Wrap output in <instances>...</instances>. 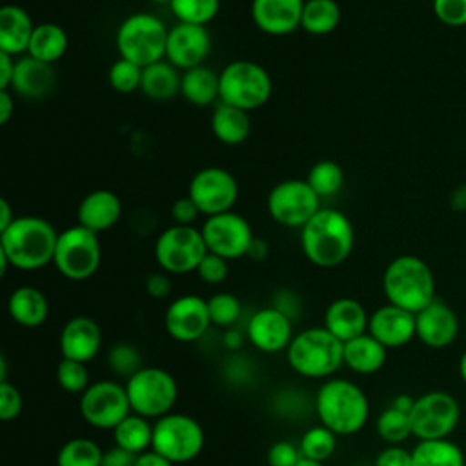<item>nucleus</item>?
Masks as SVG:
<instances>
[{
  "label": "nucleus",
  "instance_id": "1",
  "mask_svg": "<svg viewBox=\"0 0 466 466\" xmlns=\"http://www.w3.org/2000/svg\"><path fill=\"white\" fill-rule=\"evenodd\" d=\"M355 231L351 220L339 209L320 208L300 228L304 257L319 268L340 266L353 251Z\"/></svg>",
  "mask_w": 466,
  "mask_h": 466
},
{
  "label": "nucleus",
  "instance_id": "2",
  "mask_svg": "<svg viewBox=\"0 0 466 466\" xmlns=\"http://www.w3.org/2000/svg\"><path fill=\"white\" fill-rule=\"evenodd\" d=\"M58 233L42 217H16L0 231V251L11 266L22 271H35L53 262Z\"/></svg>",
  "mask_w": 466,
  "mask_h": 466
},
{
  "label": "nucleus",
  "instance_id": "3",
  "mask_svg": "<svg viewBox=\"0 0 466 466\" xmlns=\"http://www.w3.org/2000/svg\"><path fill=\"white\" fill-rule=\"evenodd\" d=\"M315 411L320 424L337 435L360 431L370 417V402L360 386L348 379H328L315 395Z\"/></svg>",
  "mask_w": 466,
  "mask_h": 466
},
{
  "label": "nucleus",
  "instance_id": "4",
  "mask_svg": "<svg viewBox=\"0 0 466 466\" xmlns=\"http://www.w3.org/2000/svg\"><path fill=\"white\" fill-rule=\"evenodd\" d=\"M382 289L390 304L419 313L435 297L431 268L415 255H399L384 269Z\"/></svg>",
  "mask_w": 466,
  "mask_h": 466
},
{
  "label": "nucleus",
  "instance_id": "5",
  "mask_svg": "<svg viewBox=\"0 0 466 466\" xmlns=\"http://www.w3.org/2000/svg\"><path fill=\"white\" fill-rule=\"evenodd\" d=\"M289 368L306 379H328L344 364V342L324 326L293 335L288 350Z\"/></svg>",
  "mask_w": 466,
  "mask_h": 466
},
{
  "label": "nucleus",
  "instance_id": "6",
  "mask_svg": "<svg viewBox=\"0 0 466 466\" xmlns=\"http://www.w3.org/2000/svg\"><path fill=\"white\" fill-rule=\"evenodd\" d=\"M167 27L151 13H133L126 16L115 33L118 56L146 67L166 58Z\"/></svg>",
  "mask_w": 466,
  "mask_h": 466
},
{
  "label": "nucleus",
  "instance_id": "7",
  "mask_svg": "<svg viewBox=\"0 0 466 466\" xmlns=\"http://www.w3.org/2000/svg\"><path fill=\"white\" fill-rule=\"evenodd\" d=\"M271 91L269 73L253 60H233L218 73V100L248 113L262 107Z\"/></svg>",
  "mask_w": 466,
  "mask_h": 466
},
{
  "label": "nucleus",
  "instance_id": "8",
  "mask_svg": "<svg viewBox=\"0 0 466 466\" xmlns=\"http://www.w3.org/2000/svg\"><path fill=\"white\" fill-rule=\"evenodd\" d=\"M102 260L98 233L76 224L58 233L53 264L67 280H86L96 273Z\"/></svg>",
  "mask_w": 466,
  "mask_h": 466
},
{
  "label": "nucleus",
  "instance_id": "9",
  "mask_svg": "<svg viewBox=\"0 0 466 466\" xmlns=\"http://www.w3.org/2000/svg\"><path fill=\"white\" fill-rule=\"evenodd\" d=\"M131 411L146 419H160L171 413L178 397L175 377L157 366H144L126 380Z\"/></svg>",
  "mask_w": 466,
  "mask_h": 466
},
{
  "label": "nucleus",
  "instance_id": "10",
  "mask_svg": "<svg viewBox=\"0 0 466 466\" xmlns=\"http://www.w3.org/2000/svg\"><path fill=\"white\" fill-rule=\"evenodd\" d=\"M204 448L200 422L186 413H167L153 424L151 450L173 464L189 462Z\"/></svg>",
  "mask_w": 466,
  "mask_h": 466
},
{
  "label": "nucleus",
  "instance_id": "11",
  "mask_svg": "<svg viewBox=\"0 0 466 466\" xmlns=\"http://www.w3.org/2000/svg\"><path fill=\"white\" fill-rule=\"evenodd\" d=\"M208 248L202 231L195 226H169L155 240L153 255L162 271L169 275H186L197 271Z\"/></svg>",
  "mask_w": 466,
  "mask_h": 466
},
{
  "label": "nucleus",
  "instance_id": "12",
  "mask_svg": "<svg viewBox=\"0 0 466 466\" xmlns=\"http://www.w3.org/2000/svg\"><path fill=\"white\" fill-rule=\"evenodd\" d=\"M410 420L413 437L419 441L448 439L461 420L459 400L442 390L426 391L415 399Z\"/></svg>",
  "mask_w": 466,
  "mask_h": 466
},
{
  "label": "nucleus",
  "instance_id": "13",
  "mask_svg": "<svg viewBox=\"0 0 466 466\" xmlns=\"http://www.w3.org/2000/svg\"><path fill=\"white\" fill-rule=\"evenodd\" d=\"M266 208L277 224L302 228L320 209V198L306 178H286L271 187Z\"/></svg>",
  "mask_w": 466,
  "mask_h": 466
},
{
  "label": "nucleus",
  "instance_id": "14",
  "mask_svg": "<svg viewBox=\"0 0 466 466\" xmlns=\"http://www.w3.org/2000/svg\"><path fill=\"white\" fill-rule=\"evenodd\" d=\"M78 410L89 426L115 430L131 413V404L126 386L116 380H98L80 395Z\"/></svg>",
  "mask_w": 466,
  "mask_h": 466
},
{
  "label": "nucleus",
  "instance_id": "15",
  "mask_svg": "<svg viewBox=\"0 0 466 466\" xmlns=\"http://www.w3.org/2000/svg\"><path fill=\"white\" fill-rule=\"evenodd\" d=\"M187 195L197 204L200 215L211 217L233 209L238 198V182L231 171L208 166L191 177Z\"/></svg>",
  "mask_w": 466,
  "mask_h": 466
},
{
  "label": "nucleus",
  "instance_id": "16",
  "mask_svg": "<svg viewBox=\"0 0 466 466\" xmlns=\"http://www.w3.org/2000/svg\"><path fill=\"white\" fill-rule=\"evenodd\" d=\"M200 231L208 251L226 260L246 257L255 238L249 222L235 211L206 217Z\"/></svg>",
  "mask_w": 466,
  "mask_h": 466
},
{
  "label": "nucleus",
  "instance_id": "17",
  "mask_svg": "<svg viewBox=\"0 0 466 466\" xmlns=\"http://www.w3.org/2000/svg\"><path fill=\"white\" fill-rule=\"evenodd\" d=\"M211 326L208 299L198 295L177 297L164 313V328L167 335L178 342L198 340Z\"/></svg>",
  "mask_w": 466,
  "mask_h": 466
},
{
  "label": "nucleus",
  "instance_id": "18",
  "mask_svg": "<svg viewBox=\"0 0 466 466\" xmlns=\"http://www.w3.org/2000/svg\"><path fill=\"white\" fill-rule=\"evenodd\" d=\"M211 51V36L206 25L177 22L167 31L166 60L177 69L187 71L202 66Z\"/></svg>",
  "mask_w": 466,
  "mask_h": 466
},
{
  "label": "nucleus",
  "instance_id": "19",
  "mask_svg": "<svg viewBox=\"0 0 466 466\" xmlns=\"http://www.w3.org/2000/svg\"><path fill=\"white\" fill-rule=\"evenodd\" d=\"M248 339L262 353L288 350L293 339L291 319L275 306L255 311L248 320Z\"/></svg>",
  "mask_w": 466,
  "mask_h": 466
},
{
  "label": "nucleus",
  "instance_id": "20",
  "mask_svg": "<svg viewBox=\"0 0 466 466\" xmlns=\"http://www.w3.org/2000/svg\"><path fill=\"white\" fill-rule=\"evenodd\" d=\"M459 335L457 313L441 299H435L415 313V337L431 350H442L453 344Z\"/></svg>",
  "mask_w": 466,
  "mask_h": 466
},
{
  "label": "nucleus",
  "instance_id": "21",
  "mask_svg": "<svg viewBox=\"0 0 466 466\" xmlns=\"http://www.w3.org/2000/svg\"><path fill=\"white\" fill-rule=\"evenodd\" d=\"M368 333L388 350L406 346L415 339V313L388 302L370 315Z\"/></svg>",
  "mask_w": 466,
  "mask_h": 466
},
{
  "label": "nucleus",
  "instance_id": "22",
  "mask_svg": "<svg viewBox=\"0 0 466 466\" xmlns=\"http://www.w3.org/2000/svg\"><path fill=\"white\" fill-rule=\"evenodd\" d=\"M306 0H251V20L266 35L284 36L300 27Z\"/></svg>",
  "mask_w": 466,
  "mask_h": 466
},
{
  "label": "nucleus",
  "instance_id": "23",
  "mask_svg": "<svg viewBox=\"0 0 466 466\" xmlns=\"http://www.w3.org/2000/svg\"><path fill=\"white\" fill-rule=\"evenodd\" d=\"M62 359H73L87 364L96 357L102 346V331L96 320L86 315L69 319L60 331Z\"/></svg>",
  "mask_w": 466,
  "mask_h": 466
},
{
  "label": "nucleus",
  "instance_id": "24",
  "mask_svg": "<svg viewBox=\"0 0 466 466\" xmlns=\"http://www.w3.org/2000/svg\"><path fill=\"white\" fill-rule=\"evenodd\" d=\"M122 217V202L111 189H95L87 193L76 209L80 226L102 233L111 229Z\"/></svg>",
  "mask_w": 466,
  "mask_h": 466
},
{
  "label": "nucleus",
  "instance_id": "25",
  "mask_svg": "<svg viewBox=\"0 0 466 466\" xmlns=\"http://www.w3.org/2000/svg\"><path fill=\"white\" fill-rule=\"evenodd\" d=\"M370 315L366 308L350 297H340L329 302L324 313V328L339 340L348 342L368 331Z\"/></svg>",
  "mask_w": 466,
  "mask_h": 466
},
{
  "label": "nucleus",
  "instance_id": "26",
  "mask_svg": "<svg viewBox=\"0 0 466 466\" xmlns=\"http://www.w3.org/2000/svg\"><path fill=\"white\" fill-rule=\"evenodd\" d=\"M56 82L53 64H46L33 56H22L15 64L11 89L22 98H42L51 93Z\"/></svg>",
  "mask_w": 466,
  "mask_h": 466
},
{
  "label": "nucleus",
  "instance_id": "27",
  "mask_svg": "<svg viewBox=\"0 0 466 466\" xmlns=\"http://www.w3.org/2000/svg\"><path fill=\"white\" fill-rule=\"evenodd\" d=\"M31 15L16 4H5L0 9V51L18 56L27 53L35 31Z\"/></svg>",
  "mask_w": 466,
  "mask_h": 466
},
{
  "label": "nucleus",
  "instance_id": "28",
  "mask_svg": "<svg viewBox=\"0 0 466 466\" xmlns=\"http://www.w3.org/2000/svg\"><path fill=\"white\" fill-rule=\"evenodd\" d=\"M9 317L24 328H38L47 320V297L35 286H18L7 299Z\"/></svg>",
  "mask_w": 466,
  "mask_h": 466
},
{
  "label": "nucleus",
  "instance_id": "29",
  "mask_svg": "<svg viewBox=\"0 0 466 466\" xmlns=\"http://www.w3.org/2000/svg\"><path fill=\"white\" fill-rule=\"evenodd\" d=\"M209 126L213 137L226 146H238L246 142L251 133L249 113L224 102H218L215 106Z\"/></svg>",
  "mask_w": 466,
  "mask_h": 466
},
{
  "label": "nucleus",
  "instance_id": "30",
  "mask_svg": "<svg viewBox=\"0 0 466 466\" xmlns=\"http://www.w3.org/2000/svg\"><path fill=\"white\" fill-rule=\"evenodd\" d=\"M386 359L388 348L368 331L344 342V364L359 375L377 373L386 364Z\"/></svg>",
  "mask_w": 466,
  "mask_h": 466
},
{
  "label": "nucleus",
  "instance_id": "31",
  "mask_svg": "<svg viewBox=\"0 0 466 466\" xmlns=\"http://www.w3.org/2000/svg\"><path fill=\"white\" fill-rule=\"evenodd\" d=\"M180 78L178 69L167 60H158L142 69L140 91L157 102L171 100L177 93H180Z\"/></svg>",
  "mask_w": 466,
  "mask_h": 466
},
{
  "label": "nucleus",
  "instance_id": "32",
  "mask_svg": "<svg viewBox=\"0 0 466 466\" xmlns=\"http://www.w3.org/2000/svg\"><path fill=\"white\" fill-rule=\"evenodd\" d=\"M180 95L193 106L204 107L218 98V73L208 66H197L182 73Z\"/></svg>",
  "mask_w": 466,
  "mask_h": 466
},
{
  "label": "nucleus",
  "instance_id": "33",
  "mask_svg": "<svg viewBox=\"0 0 466 466\" xmlns=\"http://www.w3.org/2000/svg\"><path fill=\"white\" fill-rule=\"evenodd\" d=\"M67 44L69 40L64 27L55 22H42L36 24L33 31L27 55L46 64H55L66 55Z\"/></svg>",
  "mask_w": 466,
  "mask_h": 466
},
{
  "label": "nucleus",
  "instance_id": "34",
  "mask_svg": "<svg viewBox=\"0 0 466 466\" xmlns=\"http://www.w3.org/2000/svg\"><path fill=\"white\" fill-rule=\"evenodd\" d=\"M413 466H466L464 453L450 439L419 441L411 450Z\"/></svg>",
  "mask_w": 466,
  "mask_h": 466
},
{
  "label": "nucleus",
  "instance_id": "35",
  "mask_svg": "<svg viewBox=\"0 0 466 466\" xmlns=\"http://www.w3.org/2000/svg\"><path fill=\"white\" fill-rule=\"evenodd\" d=\"M113 441H115V446H120L135 455H140V453L151 450L153 424H149V419L131 411L113 430Z\"/></svg>",
  "mask_w": 466,
  "mask_h": 466
},
{
  "label": "nucleus",
  "instance_id": "36",
  "mask_svg": "<svg viewBox=\"0 0 466 466\" xmlns=\"http://www.w3.org/2000/svg\"><path fill=\"white\" fill-rule=\"evenodd\" d=\"M340 24V5L337 0H306L300 27L315 36L329 35Z\"/></svg>",
  "mask_w": 466,
  "mask_h": 466
},
{
  "label": "nucleus",
  "instance_id": "37",
  "mask_svg": "<svg viewBox=\"0 0 466 466\" xmlns=\"http://www.w3.org/2000/svg\"><path fill=\"white\" fill-rule=\"evenodd\" d=\"M104 451L87 437H73L62 444L56 455V466H102Z\"/></svg>",
  "mask_w": 466,
  "mask_h": 466
},
{
  "label": "nucleus",
  "instance_id": "38",
  "mask_svg": "<svg viewBox=\"0 0 466 466\" xmlns=\"http://www.w3.org/2000/svg\"><path fill=\"white\" fill-rule=\"evenodd\" d=\"M306 182L319 198H328L340 191L344 184V171L335 160H319L309 167Z\"/></svg>",
  "mask_w": 466,
  "mask_h": 466
},
{
  "label": "nucleus",
  "instance_id": "39",
  "mask_svg": "<svg viewBox=\"0 0 466 466\" xmlns=\"http://www.w3.org/2000/svg\"><path fill=\"white\" fill-rule=\"evenodd\" d=\"M300 453L306 459H313L319 462H324L335 453L337 448V433L326 428L324 424L311 426L309 430L304 431L299 442Z\"/></svg>",
  "mask_w": 466,
  "mask_h": 466
},
{
  "label": "nucleus",
  "instance_id": "40",
  "mask_svg": "<svg viewBox=\"0 0 466 466\" xmlns=\"http://www.w3.org/2000/svg\"><path fill=\"white\" fill-rule=\"evenodd\" d=\"M375 428H377L379 437L388 444H402L408 437L413 435L410 413L397 410L395 406L386 408L379 415Z\"/></svg>",
  "mask_w": 466,
  "mask_h": 466
},
{
  "label": "nucleus",
  "instance_id": "41",
  "mask_svg": "<svg viewBox=\"0 0 466 466\" xmlns=\"http://www.w3.org/2000/svg\"><path fill=\"white\" fill-rule=\"evenodd\" d=\"M169 9L182 24L206 25L220 9V0H171Z\"/></svg>",
  "mask_w": 466,
  "mask_h": 466
},
{
  "label": "nucleus",
  "instance_id": "42",
  "mask_svg": "<svg viewBox=\"0 0 466 466\" xmlns=\"http://www.w3.org/2000/svg\"><path fill=\"white\" fill-rule=\"evenodd\" d=\"M107 366L109 370L122 379L133 377L138 370H142V355L135 344L118 342L113 344L107 351Z\"/></svg>",
  "mask_w": 466,
  "mask_h": 466
},
{
  "label": "nucleus",
  "instance_id": "43",
  "mask_svg": "<svg viewBox=\"0 0 466 466\" xmlns=\"http://www.w3.org/2000/svg\"><path fill=\"white\" fill-rule=\"evenodd\" d=\"M142 69L138 64L126 60L118 56L107 71V82L116 93H131L135 89H140L142 80Z\"/></svg>",
  "mask_w": 466,
  "mask_h": 466
},
{
  "label": "nucleus",
  "instance_id": "44",
  "mask_svg": "<svg viewBox=\"0 0 466 466\" xmlns=\"http://www.w3.org/2000/svg\"><path fill=\"white\" fill-rule=\"evenodd\" d=\"M208 309H209L211 324L220 326V328L233 326L242 313L240 300L233 293H228V291H218V293L211 295L208 299Z\"/></svg>",
  "mask_w": 466,
  "mask_h": 466
},
{
  "label": "nucleus",
  "instance_id": "45",
  "mask_svg": "<svg viewBox=\"0 0 466 466\" xmlns=\"http://www.w3.org/2000/svg\"><path fill=\"white\" fill-rule=\"evenodd\" d=\"M56 382L64 391L82 395L91 384L87 366L73 359H62L56 366Z\"/></svg>",
  "mask_w": 466,
  "mask_h": 466
},
{
  "label": "nucleus",
  "instance_id": "46",
  "mask_svg": "<svg viewBox=\"0 0 466 466\" xmlns=\"http://www.w3.org/2000/svg\"><path fill=\"white\" fill-rule=\"evenodd\" d=\"M433 15L450 27L466 25V0H433Z\"/></svg>",
  "mask_w": 466,
  "mask_h": 466
},
{
  "label": "nucleus",
  "instance_id": "47",
  "mask_svg": "<svg viewBox=\"0 0 466 466\" xmlns=\"http://www.w3.org/2000/svg\"><path fill=\"white\" fill-rule=\"evenodd\" d=\"M228 271H229L228 269V260L222 258L220 255H215V253L208 251L206 257L200 260L195 273L206 284H220V282L226 280Z\"/></svg>",
  "mask_w": 466,
  "mask_h": 466
},
{
  "label": "nucleus",
  "instance_id": "48",
  "mask_svg": "<svg viewBox=\"0 0 466 466\" xmlns=\"http://www.w3.org/2000/svg\"><path fill=\"white\" fill-rule=\"evenodd\" d=\"M22 406H24V400H22L20 390L11 382L2 380L0 382V419L4 422L16 419L22 411Z\"/></svg>",
  "mask_w": 466,
  "mask_h": 466
},
{
  "label": "nucleus",
  "instance_id": "49",
  "mask_svg": "<svg viewBox=\"0 0 466 466\" xmlns=\"http://www.w3.org/2000/svg\"><path fill=\"white\" fill-rule=\"evenodd\" d=\"M268 464L269 466H295L300 459V448L289 441H277L268 450Z\"/></svg>",
  "mask_w": 466,
  "mask_h": 466
},
{
  "label": "nucleus",
  "instance_id": "50",
  "mask_svg": "<svg viewBox=\"0 0 466 466\" xmlns=\"http://www.w3.org/2000/svg\"><path fill=\"white\" fill-rule=\"evenodd\" d=\"M373 466H413L411 451L400 444H390L375 457Z\"/></svg>",
  "mask_w": 466,
  "mask_h": 466
},
{
  "label": "nucleus",
  "instance_id": "51",
  "mask_svg": "<svg viewBox=\"0 0 466 466\" xmlns=\"http://www.w3.org/2000/svg\"><path fill=\"white\" fill-rule=\"evenodd\" d=\"M198 215H200V211L189 195L177 198L171 206V218L175 220V224L193 226V222Z\"/></svg>",
  "mask_w": 466,
  "mask_h": 466
},
{
  "label": "nucleus",
  "instance_id": "52",
  "mask_svg": "<svg viewBox=\"0 0 466 466\" xmlns=\"http://www.w3.org/2000/svg\"><path fill=\"white\" fill-rule=\"evenodd\" d=\"M146 291L153 299H166L171 293V279L166 271H155L146 277Z\"/></svg>",
  "mask_w": 466,
  "mask_h": 466
},
{
  "label": "nucleus",
  "instance_id": "53",
  "mask_svg": "<svg viewBox=\"0 0 466 466\" xmlns=\"http://www.w3.org/2000/svg\"><path fill=\"white\" fill-rule=\"evenodd\" d=\"M138 455L120 448V446H113L109 450L104 451L102 457V466H135Z\"/></svg>",
  "mask_w": 466,
  "mask_h": 466
},
{
  "label": "nucleus",
  "instance_id": "54",
  "mask_svg": "<svg viewBox=\"0 0 466 466\" xmlns=\"http://www.w3.org/2000/svg\"><path fill=\"white\" fill-rule=\"evenodd\" d=\"M15 56L0 51V89H11L13 75H15Z\"/></svg>",
  "mask_w": 466,
  "mask_h": 466
},
{
  "label": "nucleus",
  "instance_id": "55",
  "mask_svg": "<svg viewBox=\"0 0 466 466\" xmlns=\"http://www.w3.org/2000/svg\"><path fill=\"white\" fill-rule=\"evenodd\" d=\"M15 113V96L11 89H0V124H7Z\"/></svg>",
  "mask_w": 466,
  "mask_h": 466
},
{
  "label": "nucleus",
  "instance_id": "56",
  "mask_svg": "<svg viewBox=\"0 0 466 466\" xmlns=\"http://www.w3.org/2000/svg\"><path fill=\"white\" fill-rule=\"evenodd\" d=\"M135 466H175V464L171 461L164 459L162 455H158L157 451L147 450L137 457Z\"/></svg>",
  "mask_w": 466,
  "mask_h": 466
},
{
  "label": "nucleus",
  "instance_id": "57",
  "mask_svg": "<svg viewBox=\"0 0 466 466\" xmlns=\"http://www.w3.org/2000/svg\"><path fill=\"white\" fill-rule=\"evenodd\" d=\"M268 253H269L268 242H266L264 238L255 237L253 242H251V246H249V249H248V255H246V257H249L251 260H264V258L268 257Z\"/></svg>",
  "mask_w": 466,
  "mask_h": 466
},
{
  "label": "nucleus",
  "instance_id": "58",
  "mask_svg": "<svg viewBox=\"0 0 466 466\" xmlns=\"http://www.w3.org/2000/svg\"><path fill=\"white\" fill-rule=\"evenodd\" d=\"M450 206L453 211H466V184H461L451 191Z\"/></svg>",
  "mask_w": 466,
  "mask_h": 466
},
{
  "label": "nucleus",
  "instance_id": "59",
  "mask_svg": "<svg viewBox=\"0 0 466 466\" xmlns=\"http://www.w3.org/2000/svg\"><path fill=\"white\" fill-rule=\"evenodd\" d=\"M16 217L13 215V208H11V204L7 202V198L5 197H2L0 198V231L2 229H5L13 220H15Z\"/></svg>",
  "mask_w": 466,
  "mask_h": 466
},
{
  "label": "nucleus",
  "instance_id": "60",
  "mask_svg": "<svg viewBox=\"0 0 466 466\" xmlns=\"http://www.w3.org/2000/svg\"><path fill=\"white\" fill-rule=\"evenodd\" d=\"M413 402H415V399H413V397H410V395L402 393V395H397V397L393 399L391 406H395L397 410H402V411H408V413H410V410L413 408Z\"/></svg>",
  "mask_w": 466,
  "mask_h": 466
},
{
  "label": "nucleus",
  "instance_id": "61",
  "mask_svg": "<svg viewBox=\"0 0 466 466\" xmlns=\"http://www.w3.org/2000/svg\"><path fill=\"white\" fill-rule=\"evenodd\" d=\"M459 373H461V379H462L464 384H466V350L462 351V355H461V359H459Z\"/></svg>",
  "mask_w": 466,
  "mask_h": 466
},
{
  "label": "nucleus",
  "instance_id": "62",
  "mask_svg": "<svg viewBox=\"0 0 466 466\" xmlns=\"http://www.w3.org/2000/svg\"><path fill=\"white\" fill-rule=\"evenodd\" d=\"M295 466H324L322 462H319V461H313V459H306V457H302Z\"/></svg>",
  "mask_w": 466,
  "mask_h": 466
},
{
  "label": "nucleus",
  "instance_id": "63",
  "mask_svg": "<svg viewBox=\"0 0 466 466\" xmlns=\"http://www.w3.org/2000/svg\"><path fill=\"white\" fill-rule=\"evenodd\" d=\"M151 2H155V4H169L171 0H151Z\"/></svg>",
  "mask_w": 466,
  "mask_h": 466
},
{
  "label": "nucleus",
  "instance_id": "64",
  "mask_svg": "<svg viewBox=\"0 0 466 466\" xmlns=\"http://www.w3.org/2000/svg\"><path fill=\"white\" fill-rule=\"evenodd\" d=\"M357 466H366V464H357Z\"/></svg>",
  "mask_w": 466,
  "mask_h": 466
}]
</instances>
